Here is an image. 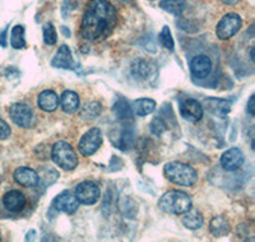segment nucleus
I'll return each instance as SVG.
<instances>
[{
	"instance_id": "nucleus-4",
	"label": "nucleus",
	"mask_w": 255,
	"mask_h": 242,
	"mask_svg": "<svg viewBox=\"0 0 255 242\" xmlns=\"http://www.w3.org/2000/svg\"><path fill=\"white\" fill-rule=\"evenodd\" d=\"M51 158L64 171L74 170L78 164V157L68 141L61 140L52 145Z\"/></svg>"
},
{
	"instance_id": "nucleus-26",
	"label": "nucleus",
	"mask_w": 255,
	"mask_h": 242,
	"mask_svg": "<svg viewBox=\"0 0 255 242\" xmlns=\"http://www.w3.org/2000/svg\"><path fill=\"white\" fill-rule=\"evenodd\" d=\"M10 45L14 49H23L26 45V38H24V28L23 26H14L10 32Z\"/></svg>"
},
{
	"instance_id": "nucleus-10",
	"label": "nucleus",
	"mask_w": 255,
	"mask_h": 242,
	"mask_svg": "<svg viewBox=\"0 0 255 242\" xmlns=\"http://www.w3.org/2000/svg\"><path fill=\"white\" fill-rule=\"evenodd\" d=\"M181 116L190 122H198L203 118V107L194 98H188L180 106Z\"/></svg>"
},
{
	"instance_id": "nucleus-7",
	"label": "nucleus",
	"mask_w": 255,
	"mask_h": 242,
	"mask_svg": "<svg viewBox=\"0 0 255 242\" xmlns=\"http://www.w3.org/2000/svg\"><path fill=\"white\" fill-rule=\"evenodd\" d=\"M100 188L99 185L92 181H83L76 188V196L79 204L92 205L97 203L100 199Z\"/></svg>"
},
{
	"instance_id": "nucleus-18",
	"label": "nucleus",
	"mask_w": 255,
	"mask_h": 242,
	"mask_svg": "<svg viewBox=\"0 0 255 242\" xmlns=\"http://www.w3.org/2000/svg\"><path fill=\"white\" fill-rule=\"evenodd\" d=\"M37 105L42 111L52 113L55 111L59 106V97L54 91H44L38 95Z\"/></svg>"
},
{
	"instance_id": "nucleus-22",
	"label": "nucleus",
	"mask_w": 255,
	"mask_h": 242,
	"mask_svg": "<svg viewBox=\"0 0 255 242\" xmlns=\"http://www.w3.org/2000/svg\"><path fill=\"white\" fill-rule=\"evenodd\" d=\"M156 109V101L151 98H139L133 102L131 110L138 116H147L152 114Z\"/></svg>"
},
{
	"instance_id": "nucleus-19",
	"label": "nucleus",
	"mask_w": 255,
	"mask_h": 242,
	"mask_svg": "<svg viewBox=\"0 0 255 242\" xmlns=\"http://www.w3.org/2000/svg\"><path fill=\"white\" fill-rule=\"evenodd\" d=\"M230 230H231V227H230L229 219L223 216L215 217L209 223V231L215 237L227 236L230 234Z\"/></svg>"
},
{
	"instance_id": "nucleus-36",
	"label": "nucleus",
	"mask_w": 255,
	"mask_h": 242,
	"mask_svg": "<svg viewBox=\"0 0 255 242\" xmlns=\"http://www.w3.org/2000/svg\"><path fill=\"white\" fill-rule=\"evenodd\" d=\"M1 36H3V37H1V43H3V46L4 45H5V32H3V33H1Z\"/></svg>"
},
{
	"instance_id": "nucleus-21",
	"label": "nucleus",
	"mask_w": 255,
	"mask_h": 242,
	"mask_svg": "<svg viewBox=\"0 0 255 242\" xmlns=\"http://www.w3.org/2000/svg\"><path fill=\"white\" fill-rule=\"evenodd\" d=\"M204 218L202 216L198 209L195 208H190L188 212L184 213V218H183V225L185 226L188 230H199L202 226H203Z\"/></svg>"
},
{
	"instance_id": "nucleus-17",
	"label": "nucleus",
	"mask_w": 255,
	"mask_h": 242,
	"mask_svg": "<svg viewBox=\"0 0 255 242\" xmlns=\"http://www.w3.org/2000/svg\"><path fill=\"white\" fill-rule=\"evenodd\" d=\"M51 65L59 69H70L73 67V56L72 51L67 45H61L58 52L51 60Z\"/></svg>"
},
{
	"instance_id": "nucleus-27",
	"label": "nucleus",
	"mask_w": 255,
	"mask_h": 242,
	"mask_svg": "<svg viewBox=\"0 0 255 242\" xmlns=\"http://www.w3.org/2000/svg\"><path fill=\"white\" fill-rule=\"evenodd\" d=\"M102 111V106L99 102H88L82 107L81 116L86 120H93V119L99 118Z\"/></svg>"
},
{
	"instance_id": "nucleus-32",
	"label": "nucleus",
	"mask_w": 255,
	"mask_h": 242,
	"mask_svg": "<svg viewBox=\"0 0 255 242\" xmlns=\"http://www.w3.org/2000/svg\"><path fill=\"white\" fill-rule=\"evenodd\" d=\"M254 105H255V96L252 95L249 98V102H248V113H249L252 116L255 115Z\"/></svg>"
},
{
	"instance_id": "nucleus-20",
	"label": "nucleus",
	"mask_w": 255,
	"mask_h": 242,
	"mask_svg": "<svg viewBox=\"0 0 255 242\" xmlns=\"http://www.w3.org/2000/svg\"><path fill=\"white\" fill-rule=\"evenodd\" d=\"M61 110L65 114H74L79 107V97L76 92L73 91H65L61 95L60 102Z\"/></svg>"
},
{
	"instance_id": "nucleus-13",
	"label": "nucleus",
	"mask_w": 255,
	"mask_h": 242,
	"mask_svg": "<svg viewBox=\"0 0 255 242\" xmlns=\"http://www.w3.org/2000/svg\"><path fill=\"white\" fill-rule=\"evenodd\" d=\"M190 72L193 77L204 79L212 72V61L207 55H197L190 63Z\"/></svg>"
},
{
	"instance_id": "nucleus-23",
	"label": "nucleus",
	"mask_w": 255,
	"mask_h": 242,
	"mask_svg": "<svg viewBox=\"0 0 255 242\" xmlns=\"http://www.w3.org/2000/svg\"><path fill=\"white\" fill-rule=\"evenodd\" d=\"M186 0H161L159 8L172 15H181L185 9Z\"/></svg>"
},
{
	"instance_id": "nucleus-1",
	"label": "nucleus",
	"mask_w": 255,
	"mask_h": 242,
	"mask_svg": "<svg viewBox=\"0 0 255 242\" xmlns=\"http://www.w3.org/2000/svg\"><path fill=\"white\" fill-rule=\"evenodd\" d=\"M116 19L113 4L106 0H90L82 18V37L87 41L104 40L113 32Z\"/></svg>"
},
{
	"instance_id": "nucleus-33",
	"label": "nucleus",
	"mask_w": 255,
	"mask_h": 242,
	"mask_svg": "<svg viewBox=\"0 0 255 242\" xmlns=\"http://www.w3.org/2000/svg\"><path fill=\"white\" fill-rule=\"evenodd\" d=\"M223 4H226V5H235V4H238L240 0H221Z\"/></svg>"
},
{
	"instance_id": "nucleus-9",
	"label": "nucleus",
	"mask_w": 255,
	"mask_h": 242,
	"mask_svg": "<svg viewBox=\"0 0 255 242\" xmlns=\"http://www.w3.org/2000/svg\"><path fill=\"white\" fill-rule=\"evenodd\" d=\"M52 205L58 212L73 214L78 211L79 202L77 199L76 194H72L70 191H63L54 199Z\"/></svg>"
},
{
	"instance_id": "nucleus-25",
	"label": "nucleus",
	"mask_w": 255,
	"mask_h": 242,
	"mask_svg": "<svg viewBox=\"0 0 255 242\" xmlns=\"http://www.w3.org/2000/svg\"><path fill=\"white\" fill-rule=\"evenodd\" d=\"M113 111L116 115V118L122 121H128L133 119V110H131V106L125 100L116 101L113 107Z\"/></svg>"
},
{
	"instance_id": "nucleus-24",
	"label": "nucleus",
	"mask_w": 255,
	"mask_h": 242,
	"mask_svg": "<svg viewBox=\"0 0 255 242\" xmlns=\"http://www.w3.org/2000/svg\"><path fill=\"white\" fill-rule=\"evenodd\" d=\"M134 143V130L130 125L125 124L123 126L122 131H120V136H119V141L116 143V145L123 150H127L129 148L133 147Z\"/></svg>"
},
{
	"instance_id": "nucleus-15",
	"label": "nucleus",
	"mask_w": 255,
	"mask_h": 242,
	"mask_svg": "<svg viewBox=\"0 0 255 242\" xmlns=\"http://www.w3.org/2000/svg\"><path fill=\"white\" fill-rule=\"evenodd\" d=\"M13 179L17 184L22 185V186L32 188V186H36L38 184L40 177H38L37 172L32 170V168L18 167L13 173Z\"/></svg>"
},
{
	"instance_id": "nucleus-12",
	"label": "nucleus",
	"mask_w": 255,
	"mask_h": 242,
	"mask_svg": "<svg viewBox=\"0 0 255 242\" xmlns=\"http://www.w3.org/2000/svg\"><path fill=\"white\" fill-rule=\"evenodd\" d=\"M221 166L226 171H236L244 163V154L239 148H231L221 156Z\"/></svg>"
},
{
	"instance_id": "nucleus-11",
	"label": "nucleus",
	"mask_w": 255,
	"mask_h": 242,
	"mask_svg": "<svg viewBox=\"0 0 255 242\" xmlns=\"http://www.w3.org/2000/svg\"><path fill=\"white\" fill-rule=\"evenodd\" d=\"M3 204L10 213H19L26 207V196L19 190H10L4 194Z\"/></svg>"
},
{
	"instance_id": "nucleus-30",
	"label": "nucleus",
	"mask_w": 255,
	"mask_h": 242,
	"mask_svg": "<svg viewBox=\"0 0 255 242\" xmlns=\"http://www.w3.org/2000/svg\"><path fill=\"white\" fill-rule=\"evenodd\" d=\"M151 133L154 134V135H161V134L167 129V125H166L165 120H162L161 118H154L151 122Z\"/></svg>"
},
{
	"instance_id": "nucleus-5",
	"label": "nucleus",
	"mask_w": 255,
	"mask_h": 242,
	"mask_svg": "<svg viewBox=\"0 0 255 242\" xmlns=\"http://www.w3.org/2000/svg\"><path fill=\"white\" fill-rule=\"evenodd\" d=\"M241 24H243V20H241L240 15L236 13H229V14L223 15L218 22L216 35L220 40H229L240 31Z\"/></svg>"
},
{
	"instance_id": "nucleus-28",
	"label": "nucleus",
	"mask_w": 255,
	"mask_h": 242,
	"mask_svg": "<svg viewBox=\"0 0 255 242\" xmlns=\"http://www.w3.org/2000/svg\"><path fill=\"white\" fill-rule=\"evenodd\" d=\"M158 40H159V43H161L165 49L170 50V51H174L175 49L174 38H172L171 31H170V28H168L167 26H165L162 28V31H161V33H159L158 36Z\"/></svg>"
},
{
	"instance_id": "nucleus-14",
	"label": "nucleus",
	"mask_w": 255,
	"mask_h": 242,
	"mask_svg": "<svg viewBox=\"0 0 255 242\" xmlns=\"http://www.w3.org/2000/svg\"><path fill=\"white\" fill-rule=\"evenodd\" d=\"M154 70H156V68H154L153 63L142 58L135 59L130 65L131 75L134 78L142 79V81L151 78L152 75L154 74Z\"/></svg>"
},
{
	"instance_id": "nucleus-34",
	"label": "nucleus",
	"mask_w": 255,
	"mask_h": 242,
	"mask_svg": "<svg viewBox=\"0 0 255 242\" xmlns=\"http://www.w3.org/2000/svg\"><path fill=\"white\" fill-rule=\"evenodd\" d=\"M254 51H255V47H252L250 49V58H252V61L254 63L255 61V58H254Z\"/></svg>"
},
{
	"instance_id": "nucleus-35",
	"label": "nucleus",
	"mask_w": 255,
	"mask_h": 242,
	"mask_svg": "<svg viewBox=\"0 0 255 242\" xmlns=\"http://www.w3.org/2000/svg\"><path fill=\"white\" fill-rule=\"evenodd\" d=\"M115 1H119V3H124V4L131 3V0H115Z\"/></svg>"
},
{
	"instance_id": "nucleus-16",
	"label": "nucleus",
	"mask_w": 255,
	"mask_h": 242,
	"mask_svg": "<svg viewBox=\"0 0 255 242\" xmlns=\"http://www.w3.org/2000/svg\"><path fill=\"white\" fill-rule=\"evenodd\" d=\"M204 106L212 115L226 116L231 111V102L222 98H207L204 101Z\"/></svg>"
},
{
	"instance_id": "nucleus-29",
	"label": "nucleus",
	"mask_w": 255,
	"mask_h": 242,
	"mask_svg": "<svg viewBox=\"0 0 255 242\" xmlns=\"http://www.w3.org/2000/svg\"><path fill=\"white\" fill-rule=\"evenodd\" d=\"M58 41V35H56V29L52 23H46L44 26V42L46 45H55Z\"/></svg>"
},
{
	"instance_id": "nucleus-2",
	"label": "nucleus",
	"mask_w": 255,
	"mask_h": 242,
	"mask_svg": "<svg viewBox=\"0 0 255 242\" xmlns=\"http://www.w3.org/2000/svg\"><path fill=\"white\" fill-rule=\"evenodd\" d=\"M163 173L168 181L179 186L190 188L198 181V173L194 167L181 162H170L165 164Z\"/></svg>"
},
{
	"instance_id": "nucleus-3",
	"label": "nucleus",
	"mask_w": 255,
	"mask_h": 242,
	"mask_svg": "<svg viewBox=\"0 0 255 242\" xmlns=\"http://www.w3.org/2000/svg\"><path fill=\"white\" fill-rule=\"evenodd\" d=\"M158 207L165 213L180 216L190 209L191 199L190 196L184 191L170 190L159 198Z\"/></svg>"
},
{
	"instance_id": "nucleus-6",
	"label": "nucleus",
	"mask_w": 255,
	"mask_h": 242,
	"mask_svg": "<svg viewBox=\"0 0 255 242\" xmlns=\"http://www.w3.org/2000/svg\"><path fill=\"white\" fill-rule=\"evenodd\" d=\"M102 145V133L101 130L97 129V127H92L84 134L83 136L79 140L78 149L81 152V154H83L84 157H90L92 154H95L97 150L100 149V147Z\"/></svg>"
},
{
	"instance_id": "nucleus-31",
	"label": "nucleus",
	"mask_w": 255,
	"mask_h": 242,
	"mask_svg": "<svg viewBox=\"0 0 255 242\" xmlns=\"http://www.w3.org/2000/svg\"><path fill=\"white\" fill-rule=\"evenodd\" d=\"M12 134V130H10V126L6 124L5 121L0 119V140H5L10 136Z\"/></svg>"
},
{
	"instance_id": "nucleus-8",
	"label": "nucleus",
	"mask_w": 255,
	"mask_h": 242,
	"mask_svg": "<svg viewBox=\"0 0 255 242\" xmlns=\"http://www.w3.org/2000/svg\"><path fill=\"white\" fill-rule=\"evenodd\" d=\"M9 115L13 122L20 127H29L33 121V111L31 106L22 102L13 104L9 109Z\"/></svg>"
},
{
	"instance_id": "nucleus-37",
	"label": "nucleus",
	"mask_w": 255,
	"mask_h": 242,
	"mask_svg": "<svg viewBox=\"0 0 255 242\" xmlns=\"http://www.w3.org/2000/svg\"><path fill=\"white\" fill-rule=\"evenodd\" d=\"M0 241H1V234H0Z\"/></svg>"
}]
</instances>
